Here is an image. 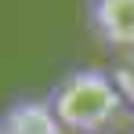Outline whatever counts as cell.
Instances as JSON below:
<instances>
[{
  "label": "cell",
  "mask_w": 134,
  "mask_h": 134,
  "mask_svg": "<svg viewBox=\"0 0 134 134\" xmlns=\"http://www.w3.org/2000/svg\"><path fill=\"white\" fill-rule=\"evenodd\" d=\"M47 102H51V109L62 120L65 131L98 134V131H105L112 120H116V112L123 105V94L112 83L109 72L87 65V69L65 72V76L51 87Z\"/></svg>",
  "instance_id": "obj_1"
},
{
  "label": "cell",
  "mask_w": 134,
  "mask_h": 134,
  "mask_svg": "<svg viewBox=\"0 0 134 134\" xmlns=\"http://www.w3.org/2000/svg\"><path fill=\"white\" fill-rule=\"evenodd\" d=\"M87 25L109 47H134V0H87Z\"/></svg>",
  "instance_id": "obj_2"
},
{
  "label": "cell",
  "mask_w": 134,
  "mask_h": 134,
  "mask_svg": "<svg viewBox=\"0 0 134 134\" xmlns=\"http://www.w3.org/2000/svg\"><path fill=\"white\" fill-rule=\"evenodd\" d=\"M62 120L54 116L47 98H15L0 109V134H62Z\"/></svg>",
  "instance_id": "obj_3"
}]
</instances>
